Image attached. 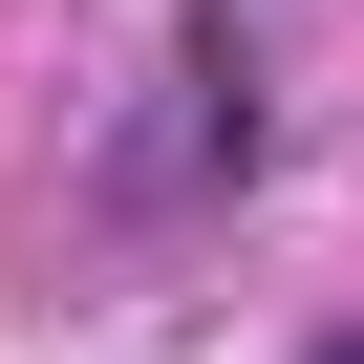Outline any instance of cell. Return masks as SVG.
I'll return each instance as SVG.
<instances>
[{
    "label": "cell",
    "instance_id": "obj_1",
    "mask_svg": "<svg viewBox=\"0 0 364 364\" xmlns=\"http://www.w3.org/2000/svg\"><path fill=\"white\" fill-rule=\"evenodd\" d=\"M321 364H364V343H321Z\"/></svg>",
    "mask_w": 364,
    "mask_h": 364
}]
</instances>
